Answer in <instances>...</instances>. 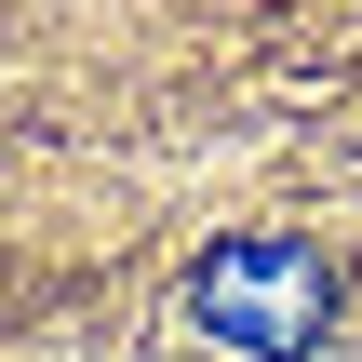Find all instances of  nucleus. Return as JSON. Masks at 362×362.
Returning <instances> with one entry per match:
<instances>
[{
	"instance_id": "nucleus-1",
	"label": "nucleus",
	"mask_w": 362,
	"mask_h": 362,
	"mask_svg": "<svg viewBox=\"0 0 362 362\" xmlns=\"http://www.w3.org/2000/svg\"><path fill=\"white\" fill-rule=\"evenodd\" d=\"M336 255L309 242V228H228L202 269H188V322L215 336V349L242 362H309L336 336Z\"/></svg>"
}]
</instances>
